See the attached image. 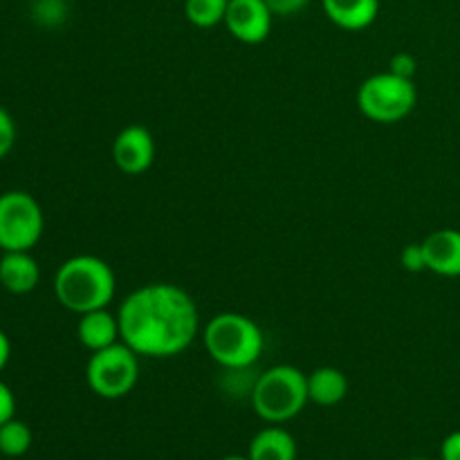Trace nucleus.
I'll return each mask as SVG.
<instances>
[{"label":"nucleus","mask_w":460,"mask_h":460,"mask_svg":"<svg viewBox=\"0 0 460 460\" xmlns=\"http://www.w3.org/2000/svg\"><path fill=\"white\" fill-rule=\"evenodd\" d=\"M349 394V380L335 367H322L308 376L310 402L319 407H335Z\"/></svg>","instance_id":"4468645a"},{"label":"nucleus","mask_w":460,"mask_h":460,"mask_svg":"<svg viewBox=\"0 0 460 460\" xmlns=\"http://www.w3.org/2000/svg\"><path fill=\"white\" fill-rule=\"evenodd\" d=\"M112 160L126 175H142L155 160V139L144 126H126L112 142Z\"/></svg>","instance_id":"1a4fd4ad"},{"label":"nucleus","mask_w":460,"mask_h":460,"mask_svg":"<svg viewBox=\"0 0 460 460\" xmlns=\"http://www.w3.org/2000/svg\"><path fill=\"white\" fill-rule=\"evenodd\" d=\"M220 460H250V456H241V454H229V456H225Z\"/></svg>","instance_id":"a878e982"},{"label":"nucleus","mask_w":460,"mask_h":460,"mask_svg":"<svg viewBox=\"0 0 460 460\" xmlns=\"http://www.w3.org/2000/svg\"><path fill=\"white\" fill-rule=\"evenodd\" d=\"M229 0H187L184 3V13H187L189 22L202 30L225 22V13H227Z\"/></svg>","instance_id":"f3484780"},{"label":"nucleus","mask_w":460,"mask_h":460,"mask_svg":"<svg viewBox=\"0 0 460 460\" xmlns=\"http://www.w3.org/2000/svg\"><path fill=\"white\" fill-rule=\"evenodd\" d=\"M205 349L223 368H250L263 353L265 337L254 319L238 313H220L205 326Z\"/></svg>","instance_id":"7ed1b4c3"},{"label":"nucleus","mask_w":460,"mask_h":460,"mask_svg":"<svg viewBox=\"0 0 460 460\" xmlns=\"http://www.w3.org/2000/svg\"><path fill=\"white\" fill-rule=\"evenodd\" d=\"M31 18L43 27H58L66 22L70 7L66 0H31Z\"/></svg>","instance_id":"a211bd4d"},{"label":"nucleus","mask_w":460,"mask_h":460,"mask_svg":"<svg viewBox=\"0 0 460 460\" xmlns=\"http://www.w3.org/2000/svg\"><path fill=\"white\" fill-rule=\"evenodd\" d=\"M76 337H79V341L85 349L97 353V350L108 349V346L117 344L121 340L119 319L108 313L106 308L90 310V313L81 314L79 326H76Z\"/></svg>","instance_id":"f8f14e48"},{"label":"nucleus","mask_w":460,"mask_h":460,"mask_svg":"<svg viewBox=\"0 0 460 460\" xmlns=\"http://www.w3.org/2000/svg\"><path fill=\"white\" fill-rule=\"evenodd\" d=\"M310 402L308 376L290 364H279L256 377L252 404L259 418L270 425H281L299 416Z\"/></svg>","instance_id":"20e7f679"},{"label":"nucleus","mask_w":460,"mask_h":460,"mask_svg":"<svg viewBox=\"0 0 460 460\" xmlns=\"http://www.w3.org/2000/svg\"><path fill=\"white\" fill-rule=\"evenodd\" d=\"M326 16L346 31L367 30L380 13V0H322Z\"/></svg>","instance_id":"ddd939ff"},{"label":"nucleus","mask_w":460,"mask_h":460,"mask_svg":"<svg viewBox=\"0 0 460 460\" xmlns=\"http://www.w3.org/2000/svg\"><path fill=\"white\" fill-rule=\"evenodd\" d=\"M400 263L407 272H422L427 270V259H425V250H422V243H411L402 250L400 254Z\"/></svg>","instance_id":"6ab92c4d"},{"label":"nucleus","mask_w":460,"mask_h":460,"mask_svg":"<svg viewBox=\"0 0 460 460\" xmlns=\"http://www.w3.org/2000/svg\"><path fill=\"white\" fill-rule=\"evenodd\" d=\"M272 16L265 0H229L225 25L241 43H263L272 30Z\"/></svg>","instance_id":"6e6552de"},{"label":"nucleus","mask_w":460,"mask_h":460,"mask_svg":"<svg viewBox=\"0 0 460 460\" xmlns=\"http://www.w3.org/2000/svg\"><path fill=\"white\" fill-rule=\"evenodd\" d=\"M418 93L413 79H402L394 72L373 75L359 85L358 106L364 117L377 124H395L416 108Z\"/></svg>","instance_id":"39448f33"},{"label":"nucleus","mask_w":460,"mask_h":460,"mask_svg":"<svg viewBox=\"0 0 460 460\" xmlns=\"http://www.w3.org/2000/svg\"><path fill=\"white\" fill-rule=\"evenodd\" d=\"M250 460H296V443L281 427L259 431L250 443Z\"/></svg>","instance_id":"2eb2a0df"},{"label":"nucleus","mask_w":460,"mask_h":460,"mask_svg":"<svg viewBox=\"0 0 460 460\" xmlns=\"http://www.w3.org/2000/svg\"><path fill=\"white\" fill-rule=\"evenodd\" d=\"M16 413V398H13L12 389L0 380V425L13 418Z\"/></svg>","instance_id":"5701e85b"},{"label":"nucleus","mask_w":460,"mask_h":460,"mask_svg":"<svg viewBox=\"0 0 460 460\" xmlns=\"http://www.w3.org/2000/svg\"><path fill=\"white\" fill-rule=\"evenodd\" d=\"M31 429L22 420L9 418L7 422L0 425V454L9 458L25 456L31 447Z\"/></svg>","instance_id":"dca6fc26"},{"label":"nucleus","mask_w":460,"mask_h":460,"mask_svg":"<svg viewBox=\"0 0 460 460\" xmlns=\"http://www.w3.org/2000/svg\"><path fill=\"white\" fill-rule=\"evenodd\" d=\"M139 355L133 349L117 341L108 349L90 355L85 367L88 386L106 400H119L135 389L139 380Z\"/></svg>","instance_id":"423d86ee"},{"label":"nucleus","mask_w":460,"mask_h":460,"mask_svg":"<svg viewBox=\"0 0 460 460\" xmlns=\"http://www.w3.org/2000/svg\"><path fill=\"white\" fill-rule=\"evenodd\" d=\"M40 281V268L25 250L3 252L0 259V286L12 295H30Z\"/></svg>","instance_id":"9b49d317"},{"label":"nucleus","mask_w":460,"mask_h":460,"mask_svg":"<svg viewBox=\"0 0 460 460\" xmlns=\"http://www.w3.org/2000/svg\"><path fill=\"white\" fill-rule=\"evenodd\" d=\"M427 270L440 277H460V232L458 229H436L422 241Z\"/></svg>","instance_id":"9d476101"},{"label":"nucleus","mask_w":460,"mask_h":460,"mask_svg":"<svg viewBox=\"0 0 460 460\" xmlns=\"http://www.w3.org/2000/svg\"><path fill=\"white\" fill-rule=\"evenodd\" d=\"M416 67H418L416 58H413L409 52H398L389 63V72L402 76V79H413V75H416Z\"/></svg>","instance_id":"412c9836"},{"label":"nucleus","mask_w":460,"mask_h":460,"mask_svg":"<svg viewBox=\"0 0 460 460\" xmlns=\"http://www.w3.org/2000/svg\"><path fill=\"white\" fill-rule=\"evenodd\" d=\"M43 209L31 193L13 189L0 196V250L30 252L43 236Z\"/></svg>","instance_id":"0eeeda50"},{"label":"nucleus","mask_w":460,"mask_h":460,"mask_svg":"<svg viewBox=\"0 0 460 460\" xmlns=\"http://www.w3.org/2000/svg\"><path fill=\"white\" fill-rule=\"evenodd\" d=\"M440 460H460V431H454L440 445Z\"/></svg>","instance_id":"b1692460"},{"label":"nucleus","mask_w":460,"mask_h":460,"mask_svg":"<svg viewBox=\"0 0 460 460\" xmlns=\"http://www.w3.org/2000/svg\"><path fill=\"white\" fill-rule=\"evenodd\" d=\"M310 0H265L274 16H295L301 9L308 7Z\"/></svg>","instance_id":"4be33fe9"},{"label":"nucleus","mask_w":460,"mask_h":460,"mask_svg":"<svg viewBox=\"0 0 460 460\" xmlns=\"http://www.w3.org/2000/svg\"><path fill=\"white\" fill-rule=\"evenodd\" d=\"M16 142V124H13L12 115L0 106V160L7 155Z\"/></svg>","instance_id":"aec40b11"},{"label":"nucleus","mask_w":460,"mask_h":460,"mask_svg":"<svg viewBox=\"0 0 460 460\" xmlns=\"http://www.w3.org/2000/svg\"><path fill=\"white\" fill-rule=\"evenodd\" d=\"M117 292L111 265L99 256L79 254L61 263L54 277V295L63 308L76 314L108 308Z\"/></svg>","instance_id":"f03ea898"},{"label":"nucleus","mask_w":460,"mask_h":460,"mask_svg":"<svg viewBox=\"0 0 460 460\" xmlns=\"http://www.w3.org/2000/svg\"><path fill=\"white\" fill-rule=\"evenodd\" d=\"M407 460H429V458H407Z\"/></svg>","instance_id":"bb28decb"},{"label":"nucleus","mask_w":460,"mask_h":460,"mask_svg":"<svg viewBox=\"0 0 460 460\" xmlns=\"http://www.w3.org/2000/svg\"><path fill=\"white\" fill-rule=\"evenodd\" d=\"M9 358H12V344H9V337L0 331V371L7 367Z\"/></svg>","instance_id":"393cba45"},{"label":"nucleus","mask_w":460,"mask_h":460,"mask_svg":"<svg viewBox=\"0 0 460 460\" xmlns=\"http://www.w3.org/2000/svg\"><path fill=\"white\" fill-rule=\"evenodd\" d=\"M121 341L144 358H173L193 344L200 328L196 301L173 283H148L119 305Z\"/></svg>","instance_id":"f257e3e1"}]
</instances>
